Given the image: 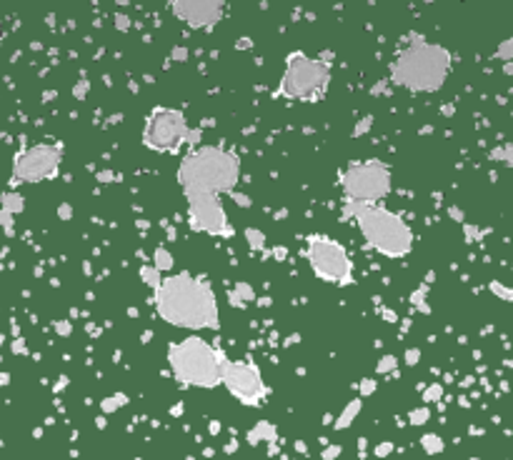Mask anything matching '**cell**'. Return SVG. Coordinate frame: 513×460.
<instances>
[{"instance_id": "obj_31", "label": "cell", "mask_w": 513, "mask_h": 460, "mask_svg": "<svg viewBox=\"0 0 513 460\" xmlns=\"http://www.w3.org/2000/svg\"><path fill=\"white\" fill-rule=\"evenodd\" d=\"M441 398H443V385H441V383H431V385L423 390V400H425V403H438Z\"/></svg>"}, {"instance_id": "obj_44", "label": "cell", "mask_w": 513, "mask_h": 460, "mask_svg": "<svg viewBox=\"0 0 513 460\" xmlns=\"http://www.w3.org/2000/svg\"><path fill=\"white\" fill-rule=\"evenodd\" d=\"M388 83H391V80H378V83L370 88V95H383L386 88H388Z\"/></svg>"}, {"instance_id": "obj_50", "label": "cell", "mask_w": 513, "mask_h": 460, "mask_svg": "<svg viewBox=\"0 0 513 460\" xmlns=\"http://www.w3.org/2000/svg\"><path fill=\"white\" fill-rule=\"evenodd\" d=\"M170 415H173V418L183 415V403H178V405H173V408H170Z\"/></svg>"}, {"instance_id": "obj_5", "label": "cell", "mask_w": 513, "mask_h": 460, "mask_svg": "<svg viewBox=\"0 0 513 460\" xmlns=\"http://www.w3.org/2000/svg\"><path fill=\"white\" fill-rule=\"evenodd\" d=\"M220 348L211 345L206 338L188 335L168 343V368L181 385H195L213 390L220 385Z\"/></svg>"}, {"instance_id": "obj_10", "label": "cell", "mask_w": 513, "mask_h": 460, "mask_svg": "<svg viewBox=\"0 0 513 460\" xmlns=\"http://www.w3.org/2000/svg\"><path fill=\"white\" fill-rule=\"evenodd\" d=\"M218 355H220V385L231 393V398L248 408L263 405L271 395V388L261 368L253 360H231L223 350H218Z\"/></svg>"}, {"instance_id": "obj_11", "label": "cell", "mask_w": 513, "mask_h": 460, "mask_svg": "<svg viewBox=\"0 0 513 460\" xmlns=\"http://www.w3.org/2000/svg\"><path fill=\"white\" fill-rule=\"evenodd\" d=\"M188 205V225L193 233H206L211 238H233L236 228L231 225L223 200L215 195H185Z\"/></svg>"}, {"instance_id": "obj_19", "label": "cell", "mask_w": 513, "mask_h": 460, "mask_svg": "<svg viewBox=\"0 0 513 460\" xmlns=\"http://www.w3.org/2000/svg\"><path fill=\"white\" fill-rule=\"evenodd\" d=\"M425 298H428V283H421V285H418V288H416V290L408 295V303L416 308L418 313L428 315V313H431V305H428V300H425Z\"/></svg>"}, {"instance_id": "obj_54", "label": "cell", "mask_w": 513, "mask_h": 460, "mask_svg": "<svg viewBox=\"0 0 513 460\" xmlns=\"http://www.w3.org/2000/svg\"><path fill=\"white\" fill-rule=\"evenodd\" d=\"M298 340H301V335H291L288 340H286V345H291V343H298Z\"/></svg>"}, {"instance_id": "obj_29", "label": "cell", "mask_w": 513, "mask_h": 460, "mask_svg": "<svg viewBox=\"0 0 513 460\" xmlns=\"http://www.w3.org/2000/svg\"><path fill=\"white\" fill-rule=\"evenodd\" d=\"M378 390V380L376 378H361L358 383V398H370Z\"/></svg>"}, {"instance_id": "obj_33", "label": "cell", "mask_w": 513, "mask_h": 460, "mask_svg": "<svg viewBox=\"0 0 513 460\" xmlns=\"http://www.w3.org/2000/svg\"><path fill=\"white\" fill-rule=\"evenodd\" d=\"M393 448H395V445H393L391 440H383V443H378V445L373 448V455H376V458H388L393 453Z\"/></svg>"}, {"instance_id": "obj_32", "label": "cell", "mask_w": 513, "mask_h": 460, "mask_svg": "<svg viewBox=\"0 0 513 460\" xmlns=\"http://www.w3.org/2000/svg\"><path fill=\"white\" fill-rule=\"evenodd\" d=\"M228 198H231V200H233V203H236L238 208H250V205H253L250 195H248V193H243V190H233V193H231Z\"/></svg>"}, {"instance_id": "obj_7", "label": "cell", "mask_w": 513, "mask_h": 460, "mask_svg": "<svg viewBox=\"0 0 513 460\" xmlns=\"http://www.w3.org/2000/svg\"><path fill=\"white\" fill-rule=\"evenodd\" d=\"M340 190L346 203L378 205V200L388 198L393 190L391 165L381 158L351 160L340 175Z\"/></svg>"}, {"instance_id": "obj_4", "label": "cell", "mask_w": 513, "mask_h": 460, "mask_svg": "<svg viewBox=\"0 0 513 460\" xmlns=\"http://www.w3.org/2000/svg\"><path fill=\"white\" fill-rule=\"evenodd\" d=\"M343 220H356L363 240L378 255L398 260L413 250V230L411 225L383 205H365V203H346L343 200Z\"/></svg>"}, {"instance_id": "obj_51", "label": "cell", "mask_w": 513, "mask_h": 460, "mask_svg": "<svg viewBox=\"0 0 513 460\" xmlns=\"http://www.w3.org/2000/svg\"><path fill=\"white\" fill-rule=\"evenodd\" d=\"M503 73H506V75H511V78H513V63H503Z\"/></svg>"}, {"instance_id": "obj_42", "label": "cell", "mask_w": 513, "mask_h": 460, "mask_svg": "<svg viewBox=\"0 0 513 460\" xmlns=\"http://www.w3.org/2000/svg\"><path fill=\"white\" fill-rule=\"evenodd\" d=\"M88 88H91V83H88V80H80V83L75 85V90H73V95H75L78 100H83V98L88 95Z\"/></svg>"}, {"instance_id": "obj_14", "label": "cell", "mask_w": 513, "mask_h": 460, "mask_svg": "<svg viewBox=\"0 0 513 460\" xmlns=\"http://www.w3.org/2000/svg\"><path fill=\"white\" fill-rule=\"evenodd\" d=\"M255 300H258L255 288H253L250 283H245V280H238V283L233 285V290H228V303H231V308H245V305H250V303H255Z\"/></svg>"}, {"instance_id": "obj_8", "label": "cell", "mask_w": 513, "mask_h": 460, "mask_svg": "<svg viewBox=\"0 0 513 460\" xmlns=\"http://www.w3.org/2000/svg\"><path fill=\"white\" fill-rule=\"evenodd\" d=\"M143 148L153 153H178L185 143L198 148L201 143V128H190L183 110L178 108H153L143 123V135H140Z\"/></svg>"}, {"instance_id": "obj_56", "label": "cell", "mask_w": 513, "mask_h": 460, "mask_svg": "<svg viewBox=\"0 0 513 460\" xmlns=\"http://www.w3.org/2000/svg\"><path fill=\"white\" fill-rule=\"evenodd\" d=\"M511 268H513V263H511Z\"/></svg>"}, {"instance_id": "obj_21", "label": "cell", "mask_w": 513, "mask_h": 460, "mask_svg": "<svg viewBox=\"0 0 513 460\" xmlns=\"http://www.w3.org/2000/svg\"><path fill=\"white\" fill-rule=\"evenodd\" d=\"M243 235H245V243H248V248H250L253 253H263V250H266V233H263V230H258V228H245Z\"/></svg>"}, {"instance_id": "obj_40", "label": "cell", "mask_w": 513, "mask_h": 460, "mask_svg": "<svg viewBox=\"0 0 513 460\" xmlns=\"http://www.w3.org/2000/svg\"><path fill=\"white\" fill-rule=\"evenodd\" d=\"M5 203H8V210H13V213L23 208V198H20V195H8Z\"/></svg>"}, {"instance_id": "obj_15", "label": "cell", "mask_w": 513, "mask_h": 460, "mask_svg": "<svg viewBox=\"0 0 513 460\" xmlns=\"http://www.w3.org/2000/svg\"><path fill=\"white\" fill-rule=\"evenodd\" d=\"M275 438H278V428L273 425L271 420H258L253 428L248 430V435H245V440L250 443V445H258V443H275Z\"/></svg>"}, {"instance_id": "obj_37", "label": "cell", "mask_w": 513, "mask_h": 460, "mask_svg": "<svg viewBox=\"0 0 513 460\" xmlns=\"http://www.w3.org/2000/svg\"><path fill=\"white\" fill-rule=\"evenodd\" d=\"M188 48H183V45H176L173 50H170V60H176V63H185L188 60Z\"/></svg>"}, {"instance_id": "obj_25", "label": "cell", "mask_w": 513, "mask_h": 460, "mask_svg": "<svg viewBox=\"0 0 513 460\" xmlns=\"http://www.w3.org/2000/svg\"><path fill=\"white\" fill-rule=\"evenodd\" d=\"M488 290H491L496 298H501V300H506V303H513V288L503 285L501 280H491V283H488Z\"/></svg>"}, {"instance_id": "obj_26", "label": "cell", "mask_w": 513, "mask_h": 460, "mask_svg": "<svg viewBox=\"0 0 513 460\" xmlns=\"http://www.w3.org/2000/svg\"><path fill=\"white\" fill-rule=\"evenodd\" d=\"M431 420V410L421 405V408H413V410H408V423L413 425V428H418V425H425Z\"/></svg>"}, {"instance_id": "obj_36", "label": "cell", "mask_w": 513, "mask_h": 460, "mask_svg": "<svg viewBox=\"0 0 513 460\" xmlns=\"http://www.w3.org/2000/svg\"><path fill=\"white\" fill-rule=\"evenodd\" d=\"M403 360H406V365H418V363H421V350H418V348H408Z\"/></svg>"}, {"instance_id": "obj_43", "label": "cell", "mask_w": 513, "mask_h": 460, "mask_svg": "<svg viewBox=\"0 0 513 460\" xmlns=\"http://www.w3.org/2000/svg\"><path fill=\"white\" fill-rule=\"evenodd\" d=\"M271 255H273V260H278V263H280V260H286V258H288V248H286V246H275Z\"/></svg>"}, {"instance_id": "obj_28", "label": "cell", "mask_w": 513, "mask_h": 460, "mask_svg": "<svg viewBox=\"0 0 513 460\" xmlns=\"http://www.w3.org/2000/svg\"><path fill=\"white\" fill-rule=\"evenodd\" d=\"M461 228H463V238H466V243H476V240H481L483 235L488 233V230H483V228H478V225H471V223H463Z\"/></svg>"}, {"instance_id": "obj_53", "label": "cell", "mask_w": 513, "mask_h": 460, "mask_svg": "<svg viewBox=\"0 0 513 460\" xmlns=\"http://www.w3.org/2000/svg\"><path fill=\"white\" fill-rule=\"evenodd\" d=\"M443 115H446V118H448V115H453V108H451V105H443Z\"/></svg>"}, {"instance_id": "obj_13", "label": "cell", "mask_w": 513, "mask_h": 460, "mask_svg": "<svg viewBox=\"0 0 513 460\" xmlns=\"http://www.w3.org/2000/svg\"><path fill=\"white\" fill-rule=\"evenodd\" d=\"M170 13L190 28H213L225 15V3H220V0H173Z\"/></svg>"}, {"instance_id": "obj_9", "label": "cell", "mask_w": 513, "mask_h": 460, "mask_svg": "<svg viewBox=\"0 0 513 460\" xmlns=\"http://www.w3.org/2000/svg\"><path fill=\"white\" fill-rule=\"evenodd\" d=\"M305 260L313 270V275L323 283H331L338 288H348L356 283L353 275V260L343 243L328 235H308L305 240Z\"/></svg>"}, {"instance_id": "obj_41", "label": "cell", "mask_w": 513, "mask_h": 460, "mask_svg": "<svg viewBox=\"0 0 513 460\" xmlns=\"http://www.w3.org/2000/svg\"><path fill=\"white\" fill-rule=\"evenodd\" d=\"M448 218H451V220H455V223H461V225L466 223V213H463L458 205H451V208H448Z\"/></svg>"}, {"instance_id": "obj_22", "label": "cell", "mask_w": 513, "mask_h": 460, "mask_svg": "<svg viewBox=\"0 0 513 460\" xmlns=\"http://www.w3.org/2000/svg\"><path fill=\"white\" fill-rule=\"evenodd\" d=\"M138 275H140V280L151 288L153 293L160 288V283H163V273L160 270H155V265H140V270H138Z\"/></svg>"}, {"instance_id": "obj_45", "label": "cell", "mask_w": 513, "mask_h": 460, "mask_svg": "<svg viewBox=\"0 0 513 460\" xmlns=\"http://www.w3.org/2000/svg\"><path fill=\"white\" fill-rule=\"evenodd\" d=\"M58 215H61L63 220H68V218L73 215V213H70V205H68V203H63L61 208H58Z\"/></svg>"}, {"instance_id": "obj_18", "label": "cell", "mask_w": 513, "mask_h": 460, "mask_svg": "<svg viewBox=\"0 0 513 460\" xmlns=\"http://www.w3.org/2000/svg\"><path fill=\"white\" fill-rule=\"evenodd\" d=\"M153 265H155V270H160V273H168V270H173L176 260H173L170 250H168L165 246H158L155 250H153Z\"/></svg>"}, {"instance_id": "obj_17", "label": "cell", "mask_w": 513, "mask_h": 460, "mask_svg": "<svg viewBox=\"0 0 513 460\" xmlns=\"http://www.w3.org/2000/svg\"><path fill=\"white\" fill-rule=\"evenodd\" d=\"M128 403H130V398H128L123 390H118V393H110L108 398L100 400V410H103L105 415H113V413H118L121 408H125Z\"/></svg>"}, {"instance_id": "obj_46", "label": "cell", "mask_w": 513, "mask_h": 460, "mask_svg": "<svg viewBox=\"0 0 513 460\" xmlns=\"http://www.w3.org/2000/svg\"><path fill=\"white\" fill-rule=\"evenodd\" d=\"M236 48H238V50H241V48H253V40H250V38H241V40L236 43Z\"/></svg>"}, {"instance_id": "obj_12", "label": "cell", "mask_w": 513, "mask_h": 460, "mask_svg": "<svg viewBox=\"0 0 513 460\" xmlns=\"http://www.w3.org/2000/svg\"><path fill=\"white\" fill-rule=\"evenodd\" d=\"M63 163V148L61 145H33L28 150H23L20 155H15L13 160V175L18 180L25 183H40L48 178H55L61 170Z\"/></svg>"}, {"instance_id": "obj_52", "label": "cell", "mask_w": 513, "mask_h": 460, "mask_svg": "<svg viewBox=\"0 0 513 460\" xmlns=\"http://www.w3.org/2000/svg\"><path fill=\"white\" fill-rule=\"evenodd\" d=\"M255 303H258L261 308H268V305H271V298H258Z\"/></svg>"}, {"instance_id": "obj_24", "label": "cell", "mask_w": 513, "mask_h": 460, "mask_svg": "<svg viewBox=\"0 0 513 460\" xmlns=\"http://www.w3.org/2000/svg\"><path fill=\"white\" fill-rule=\"evenodd\" d=\"M493 58H496V60H503V63H513V35L498 43V48H496Z\"/></svg>"}, {"instance_id": "obj_3", "label": "cell", "mask_w": 513, "mask_h": 460, "mask_svg": "<svg viewBox=\"0 0 513 460\" xmlns=\"http://www.w3.org/2000/svg\"><path fill=\"white\" fill-rule=\"evenodd\" d=\"M183 195H231L241 180V158L220 145H198L178 163Z\"/></svg>"}, {"instance_id": "obj_38", "label": "cell", "mask_w": 513, "mask_h": 460, "mask_svg": "<svg viewBox=\"0 0 513 460\" xmlns=\"http://www.w3.org/2000/svg\"><path fill=\"white\" fill-rule=\"evenodd\" d=\"M340 453H343V448H340V445H328L326 450H321V458H323V460H335Z\"/></svg>"}, {"instance_id": "obj_35", "label": "cell", "mask_w": 513, "mask_h": 460, "mask_svg": "<svg viewBox=\"0 0 513 460\" xmlns=\"http://www.w3.org/2000/svg\"><path fill=\"white\" fill-rule=\"evenodd\" d=\"M98 183H113V180H121V173L116 170H98Z\"/></svg>"}, {"instance_id": "obj_39", "label": "cell", "mask_w": 513, "mask_h": 460, "mask_svg": "<svg viewBox=\"0 0 513 460\" xmlns=\"http://www.w3.org/2000/svg\"><path fill=\"white\" fill-rule=\"evenodd\" d=\"M376 313H378L381 320H386V323H398V313H393L391 308H378Z\"/></svg>"}, {"instance_id": "obj_27", "label": "cell", "mask_w": 513, "mask_h": 460, "mask_svg": "<svg viewBox=\"0 0 513 460\" xmlns=\"http://www.w3.org/2000/svg\"><path fill=\"white\" fill-rule=\"evenodd\" d=\"M376 370H378V375H391L393 370H398V360H395V355H383L378 363H376Z\"/></svg>"}, {"instance_id": "obj_20", "label": "cell", "mask_w": 513, "mask_h": 460, "mask_svg": "<svg viewBox=\"0 0 513 460\" xmlns=\"http://www.w3.org/2000/svg\"><path fill=\"white\" fill-rule=\"evenodd\" d=\"M421 448L428 453V455H438L446 450V443L438 433H423L421 435Z\"/></svg>"}, {"instance_id": "obj_49", "label": "cell", "mask_w": 513, "mask_h": 460, "mask_svg": "<svg viewBox=\"0 0 513 460\" xmlns=\"http://www.w3.org/2000/svg\"><path fill=\"white\" fill-rule=\"evenodd\" d=\"M58 333H61V335H70V323H61V325H58Z\"/></svg>"}, {"instance_id": "obj_2", "label": "cell", "mask_w": 513, "mask_h": 460, "mask_svg": "<svg viewBox=\"0 0 513 460\" xmlns=\"http://www.w3.org/2000/svg\"><path fill=\"white\" fill-rule=\"evenodd\" d=\"M453 65L451 50L431 43L421 33H408V45L398 50L388 65V80L408 93H438L448 80Z\"/></svg>"}, {"instance_id": "obj_16", "label": "cell", "mask_w": 513, "mask_h": 460, "mask_svg": "<svg viewBox=\"0 0 513 460\" xmlns=\"http://www.w3.org/2000/svg\"><path fill=\"white\" fill-rule=\"evenodd\" d=\"M361 410H363V398L348 400V403H346V408H343V410L338 413V418L333 420V428H335V430L351 428V425H353V420L361 415Z\"/></svg>"}, {"instance_id": "obj_55", "label": "cell", "mask_w": 513, "mask_h": 460, "mask_svg": "<svg viewBox=\"0 0 513 460\" xmlns=\"http://www.w3.org/2000/svg\"><path fill=\"white\" fill-rule=\"evenodd\" d=\"M151 338H153V333H151V330H146V333H143V338H140V340H143V343H148V340H151Z\"/></svg>"}, {"instance_id": "obj_30", "label": "cell", "mask_w": 513, "mask_h": 460, "mask_svg": "<svg viewBox=\"0 0 513 460\" xmlns=\"http://www.w3.org/2000/svg\"><path fill=\"white\" fill-rule=\"evenodd\" d=\"M373 128V115H363L358 123L353 125V130H351V138H363V135H368V130Z\"/></svg>"}, {"instance_id": "obj_47", "label": "cell", "mask_w": 513, "mask_h": 460, "mask_svg": "<svg viewBox=\"0 0 513 460\" xmlns=\"http://www.w3.org/2000/svg\"><path fill=\"white\" fill-rule=\"evenodd\" d=\"M163 225H165V230H168V240H176V238H178V233H176V228H173V225H168V223H165V220H163Z\"/></svg>"}, {"instance_id": "obj_48", "label": "cell", "mask_w": 513, "mask_h": 460, "mask_svg": "<svg viewBox=\"0 0 513 460\" xmlns=\"http://www.w3.org/2000/svg\"><path fill=\"white\" fill-rule=\"evenodd\" d=\"M208 433H211V435H218V433H220V423H218V420H211V423H208Z\"/></svg>"}, {"instance_id": "obj_1", "label": "cell", "mask_w": 513, "mask_h": 460, "mask_svg": "<svg viewBox=\"0 0 513 460\" xmlns=\"http://www.w3.org/2000/svg\"><path fill=\"white\" fill-rule=\"evenodd\" d=\"M155 313L163 323L183 330H218L220 315L213 285L206 278L181 270L165 275L160 288L153 293Z\"/></svg>"}, {"instance_id": "obj_6", "label": "cell", "mask_w": 513, "mask_h": 460, "mask_svg": "<svg viewBox=\"0 0 513 460\" xmlns=\"http://www.w3.org/2000/svg\"><path fill=\"white\" fill-rule=\"evenodd\" d=\"M333 65L321 58H308L303 50H291L286 55V73L275 88V98L316 103L331 85Z\"/></svg>"}, {"instance_id": "obj_23", "label": "cell", "mask_w": 513, "mask_h": 460, "mask_svg": "<svg viewBox=\"0 0 513 460\" xmlns=\"http://www.w3.org/2000/svg\"><path fill=\"white\" fill-rule=\"evenodd\" d=\"M488 158L498 160V163H506V165H513V143H506V145H498V148L488 150Z\"/></svg>"}, {"instance_id": "obj_34", "label": "cell", "mask_w": 513, "mask_h": 460, "mask_svg": "<svg viewBox=\"0 0 513 460\" xmlns=\"http://www.w3.org/2000/svg\"><path fill=\"white\" fill-rule=\"evenodd\" d=\"M113 23H116V28L121 33H128L130 30V15H125V13H116V18H113Z\"/></svg>"}]
</instances>
